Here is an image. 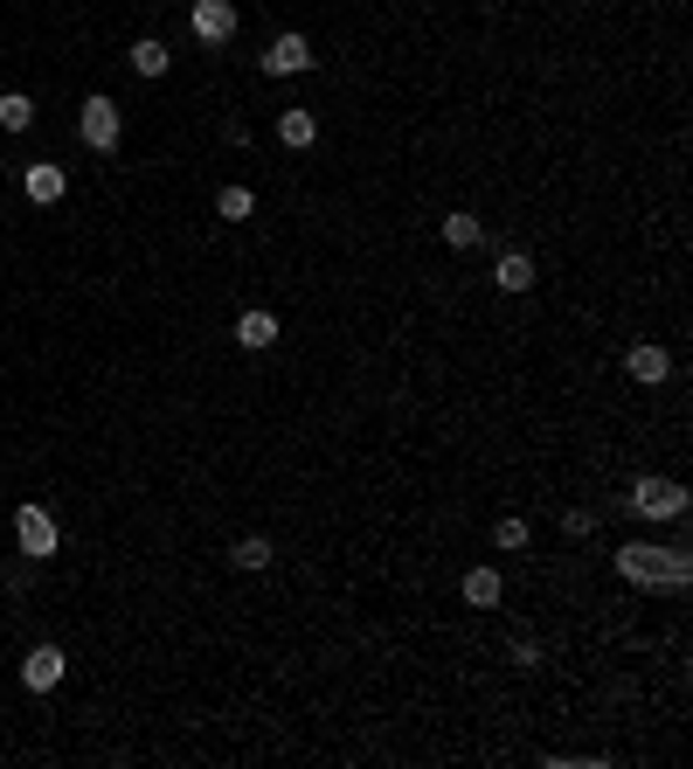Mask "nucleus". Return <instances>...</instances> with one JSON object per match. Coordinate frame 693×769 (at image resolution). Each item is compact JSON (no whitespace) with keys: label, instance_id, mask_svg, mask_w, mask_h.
<instances>
[{"label":"nucleus","instance_id":"obj_3","mask_svg":"<svg viewBox=\"0 0 693 769\" xmlns=\"http://www.w3.org/2000/svg\"><path fill=\"white\" fill-rule=\"evenodd\" d=\"M76 139L105 160V152H118V139H125V112L112 105V97H84V112H76Z\"/></svg>","mask_w":693,"mask_h":769},{"label":"nucleus","instance_id":"obj_12","mask_svg":"<svg viewBox=\"0 0 693 769\" xmlns=\"http://www.w3.org/2000/svg\"><path fill=\"white\" fill-rule=\"evenodd\" d=\"M237 347H250V354L277 347V313H264V305H250V313L237 319Z\"/></svg>","mask_w":693,"mask_h":769},{"label":"nucleus","instance_id":"obj_13","mask_svg":"<svg viewBox=\"0 0 693 769\" xmlns=\"http://www.w3.org/2000/svg\"><path fill=\"white\" fill-rule=\"evenodd\" d=\"M125 63H133V70L146 76V84H153V76H167V63H174V49H167L160 35H139V42H133V56H125Z\"/></svg>","mask_w":693,"mask_h":769},{"label":"nucleus","instance_id":"obj_10","mask_svg":"<svg viewBox=\"0 0 693 769\" xmlns=\"http://www.w3.org/2000/svg\"><path fill=\"white\" fill-rule=\"evenodd\" d=\"M313 139H319V112H313V105H285V112H277V146L305 152Z\"/></svg>","mask_w":693,"mask_h":769},{"label":"nucleus","instance_id":"obj_19","mask_svg":"<svg viewBox=\"0 0 693 769\" xmlns=\"http://www.w3.org/2000/svg\"><path fill=\"white\" fill-rule=\"evenodd\" d=\"M493 548H500V555H521V548H527V520H521V513H506V520L493 527Z\"/></svg>","mask_w":693,"mask_h":769},{"label":"nucleus","instance_id":"obj_20","mask_svg":"<svg viewBox=\"0 0 693 769\" xmlns=\"http://www.w3.org/2000/svg\"><path fill=\"white\" fill-rule=\"evenodd\" d=\"M589 527H597V513H589V506H569V513H561V534H569V541H582Z\"/></svg>","mask_w":693,"mask_h":769},{"label":"nucleus","instance_id":"obj_18","mask_svg":"<svg viewBox=\"0 0 693 769\" xmlns=\"http://www.w3.org/2000/svg\"><path fill=\"white\" fill-rule=\"evenodd\" d=\"M216 215H222V222H250V215H256V194H250V188H222V194H216Z\"/></svg>","mask_w":693,"mask_h":769},{"label":"nucleus","instance_id":"obj_4","mask_svg":"<svg viewBox=\"0 0 693 769\" xmlns=\"http://www.w3.org/2000/svg\"><path fill=\"white\" fill-rule=\"evenodd\" d=\"M631 513L638 520H686V485L680 478H638L631 485Z\"/></svg>","mask_w":693,"mask_h":769},{"label":"nucleus","instance_id":"obj_14","mask_svg":"<svg viewBox=\"0 0 693 769\" xmlns=\"http://www.w3.org/2000/svg\"><path fill=\"white\" fill-rule=\"evenodd\" d=\"M444 243H451V250H479V243H485V222H479L472 209H451V215H444Z\"/></svg>","mask_w":693,"mask_h":769},{"label":"nucleus","instance_id":"obj_21","mask_svg":"<svg viewBox=\"0 0 693 769\" xmlns=\"http://www.w3.org/2000/svg\"><path fill=\"white\" fill-rule=\"evenodd\" d=\"M506 659H513V665H542V652H534L527 638H513V645H506Z\"/></svg>","mask_w":693,"mask_h":769},{"label":"nucleus","instance_id":"obj_11","mask_svg":"<svg viewBox=\"0 0 693 769\" xmlns=\"http://www.w3.org/2000/svg\"><path fill=\"white\" fill-rule=\"evenodd\" d=\"M493 285L521 298V292H534V285H542V271H534V256H527V250H506L500 264H493Z\"/></svg>","mask_w":693,"mask_h":769},{"label":"nucleus","instance_id":"obj_7","mask_svg":"<svg viewBox=\"0 0 693 769\" xmlns=\"http://www.w3.org/2000/svg\"><path fill=\"white\" fill-rule=\"evenodd\" d=\"M305 70H313V42H305L298 29H285L264 49V76H305Z\"/></svg>","mask_w":693,"mask_h":769},{"label":"nucleus","instance_id":"obj_6","mask_svg":"<svg viewBox=\"0 0 693 769\" xmlns=\"http://www.w3.org/2000/svg\"><path fill=\"white\" fill-rule=\"evenodd\" d=\"M63 673H70L63 645H35L29 659H21V686H29V694H56V686H63Z\"/></svg>","mask_w":693,"mask_h":769},{"label":"nucleus","instance_id":"obj_1","mask_svg":"<svg viewBox=\"0 0 693 769\" xmlns=\"http://www.w3.org/2000/svg\"><path fill=\"white\" fill-rule=\"evenodd\" d=\"M618 576L624 582H638V589H673V597H680V589L693 582V555L680 548V541H624L618 548Z\"/></svg>","mask_w":693,"mask_h":769},{"label":"nucleus","instance_id":"obj_9","mask_svg":"<svg viewBox=\"0 0 693 769\" xmlns=\"http://www.w3.org/2000/svg\"><path fill=\"white\" fill-rule=\"evenodd\" d=\"M21 194H29L35 209H49V201L70 194V173H63L56 160H35V167H21Z\"/></svg>","mask_w":693,"mask_h":769},{"label":"nucleus","instance_id":"obj_5","mask_svg":"<svg viewBox=\"0 0 693 769\" xmlns=\"http://www.w3.org/2000/svg\"><path fill=\"white\" fill-rule=\"evenodd\" d=\"M188 29H195L201 49L237 42V0H195V8H188Z\"/></svg>","mask_w":693,"mask_h":769},{"label":"nucleus","instance_id":"obj_17","mask_svg":"<svg viewBox=\"0 0 693 769\" xmlns=\"http://www.w3.org/2000/svg\"><path fill=\"white\" fill-rule=\"evenodd\" d=\"M0 125H8V133H29V125H35V97L29 91H8V97H0Z\"/></svg>","mask_w":693,"mask_h":769},{"label":"nucleus","instance_id":"obj_2","mask_svg":"<svg viewBox=\"0 0 693 769\" xmlns=\"http://www.w3.org/2000/svg\"><path fill=\"white\" fill-rule=\"evenodd\" d=\"M14 541H21V555H29V561H49V555L63 548L56 513H49L42 499H21V506H14Z\"/></svg>","mask_w":693,"mask_h":769},{"label":"nucleus","instance_id":"obj_15","mask_svg":"<svg viewBox=\"0 0 693 769\" xmlns=\"http://www.w3.org/2000/svg\"><path fill=\"white\" fill-rule=\"evenodd\" d=\"M500 597H506L500 569H472V576H465V603H472V610H500Z\"/></svg>","mask_w":693,"mask_h":769},{"label":"nucleus","instance_id":"obj_8","mask_svg":"<svg viewBox=\"0 0 693 769\" xmlns=\"http://www.w3.org/2000/svg\"><path fill=\"white\" fill-rule=\"evenodd\" d=\"M624 368H631L638 389H659V381H673V354H665L659 340H638V347L624 354Z\"/></svg>","mask_w":693,"mask_h":769},{"label":"nucleus","instance_id":"obj_16","mask_svg":"<svg viewBox=\"0 0 693 769\" xmlns=\"http://www.w3.org/2000/svg\"><path fill=\"white\" fill-rule=\"evenodd\" d=\"M271 541H264V534H243V541L237 548H229V569H243V576H256V569H271Z\"/></svg>","mask_w":693,"mask_h":769}]
</instances>
